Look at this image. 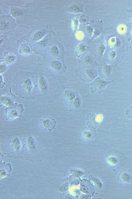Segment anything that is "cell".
I'll return each mask as SVG.
<instances>
[{
    "label": "cell",
    "mask_w": 132,
    "mask_h": 199,
    "mask_svg": "<svg viewBox=\"0 0 132 199\" xmlns=\"http://www.w3.org/2000/svg\"><path fill=\"white\" fill-rule=\"evenodd\" d=\"M5 111L6 119L9 120L21 116L24 109L23 106L20 105L7 108Z\"/></svg>",
    "instance_id": "cell-1"
},
{
    "label": "cell",
    "mask_w": 132,
    "mask_h": 199,
    "mask_svg": "<svg viewBox=\"0 0 132 199\" xmlns=\"http://www.w3.org/2000/svg\"><path fill=\"white\" fill-rule=\"evenodd\" d=\"M56 124V121L50 117H44L40 120V126L42 128L49 132L55 128Z\"/></svg>",
    "instance_id": "cell-2"
},
{
    "label": "cell",
    "mask_w": 132,
    "mask_h": 199,
    "mask_svg": "<svg viewBox=\"0 0 132 199\" xmlns=\"http://www.w3.org/2000/svg\"><path fill=\"white\" fill-rule=\"evenodd\" d=\"M117 178L121 182L132 184V171L130 170L123 169L119 173Z\"/></svg>",
    "instance_id": "cell-3"
},
{
    "label": "cell",
    "mask_w": 132,
    "mask_h": 199,
    "mask_svg": "<svg viewBox=\"0 0 132 199\" xmlns=\"http://www.w3.org/2000/svg\"><path fill=\"white\" fill-rule=\"evenodd\" d=\"M33 50L31 45L28 43L21 44L19 50L20 54L24 55H28L31 54Z\"/></svg>",
    "instance_id": "cell-4"
},
{
    "label": "cell",
    "mask_w": 132,
    "mask_h": 199,
    "mask_svg": "<svg viewBox=\"0 0 132 199\" xmlns=\"http://www.w3.org/2000/svg\"><path fill=\"white\" fill-rule=\"evenodd\" d=\"M96 81L95 85L98 89L100 90L103 89L110 83L109 82L106 81L101 79H98Z\"/></svg>",
    "instance_id": "cell-5"
},
{
    "label": "cell",
    "mask_w": 132,
    "mask_h": 199,
    "mask_svg": "<svg viewBox=\"0 0 132 199\" xmlns=\"http://www.w3.org/2000/svg\"><path fill=\"white\" fill-rule=\"evenodd\" d=\"M81 104L80 99L78 97L75 98L73 100V106L74 107V111H79Z\"/></svg>",
    "instance_id": "cell-6"
},
{
    "label": "cell",
    "mask_w": 132,
    "mask_h": 199,
    "mask_svg": "<svg viewBox=\"0 0 132 199\" xmlns=\"http://www.w3.org/2000/svg\"><path fill=\"white\" fill-rule=\"evenodd\" d=\"M39 86L42 91H45L47 89V85L45 80L44 77H40L39 81Z\"/></svg>",
    "instance_id": "cell-7"
},
{
    "label": "cell",
    "mask_w": 132,
    "mask_h": 199,
    "mask_svg": "<svg viewBox=\"0 0 132 199\" xmlns=\"http://www.w3.org/2000/svg\"><path fill=\"white\" fill-rule=\"evenodd\" d=\"M85 73L89 78L91 80H93L97 76L95 71L91 69L87 70L85 71Z\"/></svg>",
    "instance_id": "cell-8"
},
{
    "label": "cell",
    "mask_w": 132,
    "mask_h": 199,
    "mask_svg": "<svg viewBox=\"0 0 132 199\" xmlns=\"http://www.w3.org/2000/svg\"><path fill=\"white\" fill-rule=\"evenodd\" d=\"M27 143L28 147L31 151L35 150V142L33 138L32 137H29L28 138Z\"/></svg>",
    "instance_id": "cell-9"
},
{
    "label": "cell",
    "mask_w": 132,
    "mask_h": 199,
    "mask_svg": "<svg viewBox=\"0 0 132 199\" xmlns=\"http://www.w3.org/2000/svg\"><path fill=\"white\" fill-rule=\"evenodd\" d=\"M24 85L25 88L28 92L31 91L32 88V84L31 80L29 78H27L24 81Z\"/></svg>",
    "instance_id": "cell-10"
},
{
    "label": "cell",
    "mask_w": 132,
    "mask_h": 199,
    "mask_svg": "<svg viewBox=\"0 0 132 199\" xmlns=\"http://www.w3.org/2000/svg\"><path fill=\"white\" fill-rule=\"evenodd\" d=\"M1 101L2 104L7 106H10L13 105V101L8 97L1 98Z\"/></svg>",
    "instance_id": "cell-11"
},
{
    "label": "cell",
    "mask_w": 132,
    "mask_h": 199,
    "mask_svg": "<svg viewBox=\"0 0 132 199\" xmlns=\"http://www.w3.org/2000/svg\"><path fill=\"white\" fill-rule=\"evenodd\" d=\"M44 32L42 31H38L35 33L34 35L33 40L37 41L40 40L44 37Z\"/></svg>",
    "instance_id": "cell-12"
},
{
    "label": "cell",
    "mask_w": 132,
    "mask_h": 199,
    "mask_svg": "<svg viewBox=\"0 0 132 199\" xmlns=\"http://www.w3.org/2000/svg\"><path fill=\"white\" fill-rule=\"evenodd\" d=\"M65 95L68 100L72 101L75 98V94L73 92L71 91H67L65 92Z\"/></svg>",
    "instance_id": "cell-13"
},
{
    "label": "cell",
    "mask_w": 132,
    "mask_h": 199,
    "mask_svg": "<svg viewBox=\"0 0 132 199\" xmlns=\"http://www.w3.org/2000/svg\"><path fill=\"white\" fill-rule=\"evenodd\" d=\"M111 67L109 65H106L103 67V72L107 77H109L111 74Z\"/></svg>",
    "instance_id": "cell-14"
},
{
    "label": "cell",
    "mask_w": 132,
    "mask_h": 199,
    "mask_svg": "<svg viewBox=\"0 0 132 199\" xmlns=\"http://www.w3.org/2000/svg\"><path fill=\"white\" fill-rule=\"evenodd\" d=\"M51 65L52 68L56 70H59L62 68L61 63L57 60L52 61L51 63Z\"/></svg>",
    "instance_id": "cell-15"
},
{
    "label": "cell",
    "mask_w": 132,
    "mask_h": 199,
    "mask_svg": "<svg viewBox=\"0 0 132 199\" xmlns=\"http://www.w3.org/2000/svg\"><path fill=\"white\" fill-rule=\"evenodd\" d=\"M10 24L7 21H1L0 23V29L2 31H5L8 29Z\"/></svg>",
    "instance_id": "cell-16"
},
{
    "label": "cell",
    "mask_w": 132,
    "mask_h": 199,
    "mask_svg": "<svg viewBox=\"0 0 132 199\" xmlns=\"http://www.w3.org/2000/svg\"><path fill=\"white\" fill-rule=\"evenodd\" d=\"M11 13L12 15L14 17L19 16L21 14V12L19 9L13 8H11Z\"/></svg>",
    "instance_id": "cell-17"
},
{
    "label": "cell",
    "mask_w": 132,
    "mask_h": 199,
    "mask_svg": "<svg viewBox=\"0 0 132 199\" xmlns=\"http://www.w3.org/2000/svg\"><path fill=\"white\" fill-rule=\"evenodd\" d=\"M15 57L12 55H9L7 56L5 58L6 62L8 64H10L13 62L15 60Z\"/></svg>",
    "instance_id": "cell-18"
},
{
    "label": "cell",
    "mask_w": 132,
    "mask_h": 199,
    "mask_svg": "<svg viewBox=\"0 0 132 199\" xmlns=\"http://www.w3.org/2000/svg\"><path fill=\"white\" fill-rule=\"evenodd\" d=\"M91 180L99 188H101L102 187V184L100 181L97 178L94 177H92L91 178Z\"/></svg>",
    "instance_id": "cell-19"
},
{
    "label": "cell",
    "mask_w": 132,
    "mask_h": 199,
    "mask_svg": "<svg viewBox=\"0 0 132 199\" xmlns=\"http://www.w3.org/2000/svg\"><path fill=\"white\" fill-rule=\"evenodd\" d=\"M78 51L81 53H83L87 50L86 46L83 44H81L78 46Z\"/></svg>",
    "instance_id": "cell-20"
},
{
    "label": "cell",
    "mask_w": 132,
    "mask_h": 199,
    "mask_svg": "<svg viewBox=\"0 0 132 199\" xmlns=\"http://www.w3.org/2000/svg\"><path fill=\"white\" fill-rule=\"evenodd\" d=\"M51 52L54 55H57L59 53L58 49L56 46H53L51 49Z\"/></svg>",
    "instance_id": "cell-21"
},
{
    "label": "cell",
    "mask_w": 132,
    "mask_h": 199,
    "mask_svg": "<svg viewBox=\"0 0 132 199\" xmlns=\"http://www.w3.org/2000/svg\"><path fill=\"white\" fill-rule=\"evenodd\" d=\"M13 144L14 147L16 148L17 150H18L20 147V144L19 142L18 138H16L13 141Z\"/></svg>",
    "instance_id": "cell-22"
},
{
    "label": "cell",
    "mask_w": 132,
    "mask_h": 199,
    "mask_svg": "<svg viewBox=\"0 0 132 199\" xmlns=\"http://www.w3.org/2000/svg\"><path fill=\"white\" fill-rule=\"evenodd\" d=\"M69 10L70 12L73 13H77L80 11L79 8L75 5L71 6L69 8Z\"/></svg>",
    "instance_id": "cell-23"
},
{
    "label": "cell",
    "mask_w": 132,
    "mask_h": 199,
    "mask_svg": "<svg viewBox=\"0 0 132 199\" xmlns=\"http://www.w3.org/2000/svg\"><path fill=\"white\" fill-rule=\"evenodd\" d=\"M92 59L90 57L87 56L85 57L84 59V62L86 64L89 65L92 63Z\"/></svg>",
    "instance_id": "cell-24"
},
{
    "label": "cell",
    "mask_w": 132,
    "mask_h": 199,
    "mask_svg": "<svg viewBox=\"0 0 132 199\" xmlns=\"http://www.w3.org/2000/svg\"><path fill=\"white\" fill-rule=\"evenodd\" d=\"M48 40L46 38H44L39 42V45L42 47H45L48 44Z\"/></svg>",
    "instance_id": "cell-25"
},
{
    "label": "cell",
    "mask_w": 132,
    "mask_h": 199,
    "mask_svg": "<svg viewBox=\"0 0 132 199\" xmlns=\"http://www.w3.org/2000/svg\"><path fill=\"white\" fill-rule=\"evenodd\" d=\"M104 47L102 45H100L98 48V52L100 55L102 54L104 50Z\"/></svg>",
    "instance_id": "cell-26"
},
{
    "label": "cell",
    "mask_w": 132,
    "mask_h": 199,
    "mask_svg": "<svg viewBox=\"0 0 132 199\" xmlns=\"http://www.w3.org/2000/svg\"><path fill=\"white\" fill-rule=\"evenodd\" d=\"M72 175L74 177H80L82 175L81 172L78 171H75L72 172Z\"/></svg>",
    "instance_id": "cell-27"
},
{
    "label": "cell",
    "mask_w": 132,
    "mask_h": 199,
    "mask_svg": "<svg viewBox=\"0 0 132 199\" xmlns=\"http://www.w3.org/2000/svg\"><path fill=\"white\" fill-rule=\"evenodd\" d=\"M87 31L89 33H91L92 31V28L90 26H88L87 28Z\"/></svg>",
    "instance_id": "cell-28"
},
{
    "label": "cell",
    "mask_w": 132,
    "mask_h": 199,
    "mask_svg": "<svg viewBox=\"0 0 132 199\" xmlns=\"http://www.w3.org/2000/svg\"><path fill=\"white\" fill-rule=\"evenodd\" d=\"M67 184L65 185H64L62 187L61 189V190L63 191H65L67 189Z\"/></svg>",
    "instance_id": "cell-29"
},
{
    "label": "cell",
    "mask_w": 132,
    "mask_h": 199,
    "mask_svg": "<svg viewBox=\"0 0 132 199\" xmlns=\"http://www.w3.org/2000/svg\"><path fill=\"white\" fill-rule=\"evenodd\" d=\"M100 34V32L98 30H95V31L94 32V35L95 36H97L99 35Z\"/></svg>",
    "instance_id": "cell-30"
},
{
    "label": "cell",
    "mask_w": 132,
    "mask_h": 199,
    "mask_svg": "<svg viewBox=\"0 0 132 199\" xmlns=\"http://www.w3.org/2000/svg\"><path fill=\"white\" fill-rule=\"evenodd\" d=\"M5 69V67L3 65H1L0 66V70L1 72H2L4 71Z\"/></svg>",
    "instance_id": "cell-31"
},
{
    "label": "cell",
    "mask_w": 132,
    "mask_h": 199,
    "mask_svg": "<svg viewBox=\"0 0 132 199\" xmlns=\"http://www.w3.org/2000/svg\"><path fill=\"white\" fill-rule=\"evenodd\" d=\"M81 189L82 191L84 192H86L87 191V190L86 188H85L84 186H83L82 187Z\"/></svg>",
    "instance_id": "cell-32"
},
{
    "label": "cell",
    "mask_w": 132,
    "mask_h": 199,
    "mask_svg": "<svg viewBox=\"0 0 132 199\" xmlns=\"http://www.w3.org/2000/svg\"><path fill=\"white\" fill-rule=\"evenodd\" d=\"M82 21L84 22H86V20L85 19H82Z\"/></svg>",
    "instance_id": "cell-33"
}]
</instances>
